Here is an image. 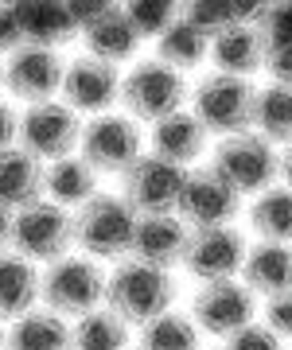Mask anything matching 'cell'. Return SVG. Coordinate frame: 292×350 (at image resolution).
I'll return each instance as SVG.
<instances>
[{
    "instance_id": "83f0119b",
    "label": "cell",
    "mask_w": 292,
    "mask_h": 350,
    "mask_svg": "<svg viewBox=\"0 0 292 350\" xmlns=\"http://www.w3.org/2000/svg\"><path fill=\"white\" fill-rule=\"evenodd\" d=\"M250 226L261 241H292V191L289 187H269L254 195L250 202Z\"/></svg>"
},
{
    "instance_id": "b9f144b4",
    "label": "cell",
    "mask_w": 292,
    "mask_h": 350,
    "mask_svg": "<svg viewBox=\"0 0 292 350\" xmlns=\"http://www.w3.org/2000/svg\"><path fill=\"white\" fill-rule=\"evenodd\" d=\"M129 350H140V347H129Z\"/></svg>"
},
{
    "instance_id": "ba28073f",
    "label": "cell",
    "mask_w": 292,
    "mask_h": 350,
    "mask_svg": "<svg viewBox=\"0 0 292 350\" xmlns=\"http://www.w3.org/2000/svg\"><path fill=\"white\" fill-rule=\"evenodd\" d=\"M20 148L27 156H36L39 163L43 160H63L78 148L82 140V121H78L75 109H66L63 101H39V105H27L20 113Z\"/></svg>"
},
{
    "instance_id": "74e56055",
    "label": "cell",
    "mask_w": 292,
    "mask_h": 350,
    "mask_svg": "<svg viewBox=\"0 0 292 350\" xmlns=\"http://www.w3.org/2000/svg\"><path fill=\"white\" fill-rule=\"evenodd\" d=\"M8 241H12V214L0 206V253L8 250Z\"/></svg>"
},
{
    "instance_id": "277c9868",
    "label": "cell",
    "mask_w": 292,
    "mask_h": 350,
    "mask_svg": "<svg viewBox=\"0 0 292 350\" xmlns=\"http://www.w3.org/2000/svg\"><path fill=\"white\" fill-rule=\"evenodd\" d=\"M121 105H125L129 121H164L172 113H179L187 105V78L172 70V66L156 63V59H144L121 78Z\"/></svg>"
},
{
    "instance_id": "7a4b0ae2",
    "label": "cell",
    "mask_w": 292,
    "mask_h": 350,
    "mask_svg": "<svg viewBox=\"0 0 292 350\" xmlns=\"http://www.w3.org/2000/svg\"><path fill=\"white\" fill-rule=\"evenodd\" d=\"M133 226H137L133 206L121 195L98 191L75 214V245L90 261H125L133 245Z\"/></svg>"
},
{
    "instance_id": "2e32d148",
    "label": "cell",
    "mask_w": 292,
    "mask_h": 350,
    "mask_svg": "<svg viewBox=\"0 0 292 350\" xmlns=\"http://www.w3.org/2000/svg\"><path fill=\"white\" fill-rule=\"evenodd\" d=\"M183 245H187V226L176 214H156V218H137L133 226V245H129V261L152 265L160 273H172V265L183 261Z\"/></svg>"
},
{
    "instance_id": "e0dca14e",
    "label": "cell",
    "mask_w": 292,
    "mask_h": 350,
    "mask_svg": "<svg viewBox=\"0 0 292 350\" xmlns=\"http://www.w3.org/2000/svg\"><path fill=\"white\" fill-rule=\"evenodd\" d=\"M78 36H82V43H86L90 59L109 63V66L133 59L137 47H140V36L133 31V24H129V16H125L121 4H102L90 24L78 27Z\"/></svg>"
},
{
    "instance_id": "ac0fdd59",
    "label": "cell",
    "mask_w": 292,
    "mask_h": 350,
    "mask_svg": "<svg viewBox=\"0 0 292 350\" xmlns=\"http://www.w3.org/2000/svg\"><path fill=\"white\" fill-rule=\"evenodd\" d=\"M241 284L250 288L254 296H280L292 288V250L289 245H277V241H257L245 250V261H241Z\"/></svg>"
},
{
    "instance_id": "d6986e66",
    "label": "cell",
    "mask_w": 292,
    "mask_h": 350,
    "mask_svg": "<svg viewBox=\"0 0 292 350\" xmlns=\"http://www.w3.org/2000/svg\"><path fill=\"white\" fill-rule=\"evenodd\" d=\"M39 199H43V163L16 144L4 148L0 152V206L8 214H20Z\"/></svg>"
},
{
    "instance_id": "4dcf8cb0",
    "label": "cell",
    "mask_w": 292,
    "mask_h": 350,
    "mask_svg": "<svg viewBox=\"0 0 292 350\" xmlns=\"http://www.w3.org/2000/svg\"><path fill=\"white\" fill-rule=\"evenodd\" d=\"M125 16L140 39H160L179 20V4H172V0H137V4L125 8Z\"/></svg>"
},
{
    "instance_id": "f35d334b",
    "label": "cell",
    "mask_w": 292,
    "mask_h": 350,
    "mask_svg": "<svg viewBox=\"0 0 292 350\" xmlns=\"http://www.w3.org/2000/svg\"><path fill=\"white\" fill-rule=\"evenodd\" d=\"M277 160H280V179H284V187L292 191V144H289L284 152H280Z\"/></svg>"
},
{
    "instance_id": "7bdbcfd3",
    "label": "cell",
    "mask_w": 292,
    "mask_h": 350,
    "mask_svg": "<svg viewBox=\"0 0 292 350\" xmlns=\"http://www.w3.org/2000/svg\"><path fill=\"white\" fill-rule=\"evenodd\" d=\"M289 350H292V347H289Z\"/></svg>"
},
{
    "instance_id": "f546056e",
    "label": "cell",
    "mask_w": 292,
    "mask_h": 350,
    "mask_svg": "<svg viewBox=\"0 0 292 350\" xmlns=\"http://www.w3.org/2000/svg\"><path fill=\"white\" fill-rule=\"evenodd\" d=\"M140 350H199V327L183 312H164L140 327Z\"/></svg>"
},
{
    "instance_id": "4fadbf2b",
    "label": "cell",
    "mask_w": 292,
    "mask_h": 350,
    "mask_svg": "<svg viewBox=\"0 0 292 350\" xmlns=\"http://www.w3.org/2000/svg\"><path fill=\"white\" fill-rule=\"evenodd\" d=\"M245 238L234 226H218V230H187V245H183V269L195 276L199 284H215V280H234L245 261Z\"/></svg>"
},
{
    "instance_id": "603a6c76",
    "label": "cell",
    "mask_w": 292,
    "mask_h": 350,
    "mask_svg": "<svg viewBox=\"0 0 292 350\" xmlns=\"http://www.w3.org/2000/svg\"><path fill=\"white\" fill-rule=\"evenodd\" d=\"M43 195L55 206H86L98 195V172L82 156H63L51 167H43Z\"/></svg>"
},
{
    "instance_id": "1f68e13d",
    "label": "cell",
    "mask_w": 292,
    "mask_h": 350,
    "mask_svg": "<svg viewBox=\"0 0 292 350\" xmlns=\"http://www.w3.org/2000/svg\"><path fill=\"white\" fill-rule=\"evenodd\" d=\"M250 24L265 47H284L292 43V4H257Z\"/></svg>"
},
{
    "instance_id": "60d3db41",
    "label": "cell",
    "mask_w": 292,
    "mask_h": 350,
    "mask_svg": "<svg viewBox=\"0 0 292 350\" xmlns=\"http://www.w3.org/2000/svg\"><path fill=\"white\" fill-rule=\"evenodd\" d=\"M0 86H4V63H0Z\"/></svg>"
},
{
    "instance_id": "484cf974",
    "label": "cell",
    "mask_w": 292,
    "mask_h": 350,
    "mask_svg": "<svg viewBox=\"0 0 292 350\" xmlns=\"http://www.w3.org/2000/svg\"><path fill=\"white\" fill-rule=\"evenodd\" d=\"M254 129L257 137L269 140L273 148L292 144V86H277L269 82L265 90H257L254 98Z\"/></svg>"
},
{
    "instance_id": "8d00e7d4",
    "label": "cell",
    "mask_w": 292,
    "mask_h": 350,
    "mask_svg": "<svg viewBox=\"0 0 292 350\" xmlns=\"http://www.w3.org/2000/svg\"><path fill=\"white\" fill-rule=\"evenodd\" d=\"M16 133H20V113H16L8 101H0V152L12 148Z\"/></svg>"
},
{
    "instance_id": "d590c367",
    "label": "cell",
    "mask_w": 292,
    "mask_h": 350,
    "mask_svg": "<svg viewBox=\"0 0 292 350\" xmlns=\"http://www.w3.org/2000/svg\"><path fill=\"white\" fill-rule=\"evenodd\" d=\"M24 47V36H20V24H16V8H0V55H16Z\"/></svg>"
},
{
    "instance_id": "7402d4cb",
    "label": "cell",
    "mask_w": 292,
    "mask_h": 350,
    "mask_svg": "<svg viewBox=\"0 0 292 350\" xmlns=\"http://www.w3.org/2000/svg\"><path fill=\"white\" fill-rule=\"evenodd\" d=\"M12 8H16L20 36H24V47L59 51L63 43H70L78 36L66 4H12Z\"/></svg>"
},
{
    "instance_id": "9c48e42d",
    "label": "cell",
    "mask_w": 292,
    "mask_h": 350,
    "mask_svg": "<svg viewBox=\"0 0 292 350\" xmlns=\"http://www.w3.org/2000/svg\"><path fill=\"white\" fill-rule=\"evenodd\" d=\"M187 172L160 156H140L125 175H121V199L133 206L137 218H156V214H176L179 191H183Z\"/></svg>"
},
{
    "instance_id": "836d02e7",
    "label": "cell",
    "mask_w": 292,
    "mask_h": 350,
    "mask_svg": "<svg viewBox=\"0 0 292 350\" xmlns=\"http://www.w3.org/2000/svg\"><path fill=\"white\" fill-rule=\"evenodd\" d=\"M265 327L277 338H292V288L265 300Z\"/></svg>"
},
{
    "instance_id": "9a60e30c",
    "label": "cell",
    "mask_w": 292,
    "mask_h": 350,
    "mask_svg": "<svg viewBox=\"0 0 292 350\" xmlns=\"http://www.w3.org/2000/svg\"><path fill=\"white\" fill-rule=\"evenodd\" d=\"M59 94H63L66 109L102 117V113H109V105L121 98V75H117V66L82 55L75 63H66L63 90H59Z\"/></svg>"
},
{
    "instance_id": "7c38bea8",
    "label": "cell",
    "mask_w": 292,
    "mask_h": 350,
    "mask_svg": "<svg viewBox=\"0 0 292 350\" xmlns=\"http://www.w3.org/2000/svg\"><path fill=\"white\" fill-rule=\"evenodd\" d=\"M254 315L257 300L241 280H215V284H203L191 296V323L215 338H230L234 331L250 327Z\"/></svg>"
},
{
    "instance_id": "52a82bcc",
    "label": "cell",
    "mask_w": 292,
    "mask_h": 350,
    "mask_svg": "<svg viewBox=\"0 0 292 350\" xmlns=\"http://www.w3.org/2000/svg\"><path fill=\"white\" fill-rule=\"evenodd\" d=\"M218 179H226L238 195H261L273 187V179L280 175L277 148L261 140L257 133H238V137H222L215 156L207 163Z\"/></svg>"
},
{
    "instance_id": "3957f363",
    "label": "cell",
    "mask_w": 292,
    "mask_h": 350,
    "mask_svg": "<svg viewBox=\"0 0 292 350\" xmlns=\"http://www.w3.org/2000/svg\"><path fill=\"white\" fill-rule=\"evenodd\" d=\"M254 98L257 90L250 78L234 75H207L199 78V86L191 90V113L207 133L218 137H238L254 129Z\"/></svg>"
},
{
    "instance_id": "8992f818",
    "label": "cell",
    "mask_w": 292,
    "mask_h": 350,
    "mask_svg": "<svg viewBox=\"0 0 292 350\" xmlns=\"http://www.w3.org/2000/svg\"><path fill=\"white\" fill-rule=\"evenodd\" d=\"M70 245H75V214H66L63 206L39 199L36 206L12 214V241L8 250L24 261H63L70 257Z\"/></svg>"
},
{
    "instance_id": "cb8c5ba5",
    "label": "cell",
    "mask_w": 292,
    "mask_h": 350,
    "mask_svg": "<svg viewBox=\"0 0 292 350\" xmlns=\"http://www.w3.org/2000/svg\"><path fill=\"white\" fill-rule=\"evenodd\" d=\"M39 300V273L36 265L16 257L12 250L0 253V323L4 319H20V315L36 312Z\"/></svg>"
},
{
    "instance_id": "30bf717a",
    "label": "cell",
    "mask_w": 292,
    "mask_h": 350,
    "mask_svg": "<svg viewBox=\"0 0 292 350\" xmlns=\"http://www.w3.org/2000/svg\"><path fill=\"white\" fill-rule=\"evenodd\" d=\"M82 160L98 175H125L140 160V129L125 113H102L82 125Z\"/></svg>"
},
{
    "instance_id": "8fae6325",
    "label": "cell",
    "mask_w": 292,
    "mask_h": 350,
    "mask_svg": "<svg viewBox=\"0 0 292 350\" xmlns=\"http://www.w3.org/2000/svg\"><path fill=\"white\" fill-rule=\"evenodd\" d=\"M238 214H241V195L226 179H218L211 167L187 172L176 206V218L187 230H218V226H230Z\"/></svg>"
},
{
    "instance_id": "ffe728a7",
    "label": "cell",
    "mask_w": 292,
    "mask_h": 350,
    "mask_svg": "<svg viewBox=\"0 0 292 350\" xmlns=\"http://www.w3.org/2000/svg\"><path fill=\"white\" fill-rule=\"evenodd\" d=\"M152 156L160 160L176 163V167H187L191 160H199L207 152V129L195 121V113L179 109L164 121H156L152 125Z\"/></svg>"
},
{
    "instance_id": "f1b7e54d",
    "label": "cell",
    "mask_w": 292,
    "mask_h": 350,
    "mask_svg": "<svg viewBox=\"0 0 292 350\" xmlns=\"http://www.w3.org/2000/svg\"><path fill=\"white\" fill-rule=\"evenodd\" d=\"M70 342L75 350H129V327L109 308H98L70 327Z\"/></svg>"
},
{
    "instance_id": "6da1fadb",
    "label": "cell",
    "mask_w": 292,
    "mask_h": 350,
    "mask_svg": "<svg viewBox=\"0 0 292 350\" xmlns=\"http://www.w3.org/2000/svg\"><path fill=\"white\" fill-rule=\"evenodd\" d=\"M176 276L160 273L152 265L140 261H117V269L105 276V308L125 327H144L172 312L176 304Z\"/></svg>"
},
{
    "instance_id": "d6a6232c",
    "label": "cell",
    "mask_w": 292,
    "mask_h": 350,
    "mask_svg": "<svg viewBox=\"0 0 292 350\" xmlns=\"http://www.w3.org/2000/svg\"><path fill=\"white\" fill-rule=\"evenodd\" d=\"M222 350H284L280 347V338L269 331L265 323H250V327H241V331H234V335L226 338V347Z\"/></svg>"
},
{
    "instance_id": "e575fe53",
    "label": "cell",
    "mask_w": 292,
    "mask_h": 350,
    "mask_svg": "<svg viewBox=\"0 0 292 350\" xmlns=\"http://www.w3.org/2000/svg\"><path fill=\"white\" fill-rule=\"evenodd\" d=\"M261 70H269V78L277 86H292V43H284V47H265Z\"/></svg>"
},
{
    "instance_id": "ab89813d",
    "label": "cell",
    "mask_w": 292,
    "mask_h": 350,
    "mask_svg": "<svg viewBox=\"0 0 292 350\" xmlns=\"http://www.w3.org/2000/svg\"><path fill=\"white\" fill-rule=\"evenodd\" d=\"M8 347V331H4V323H0V350Z\"/></svg>"
},
{
    "instance_id": "5b68a950",
    "label": "cell",
    "mask_w": 292,
    "mask_h": 350,
    "mask_svg": "<svg viewBox=\"0 0 292 350\" xmlns=\"http://www.w3.org/2000/svg\"><path fill=\"white\" fill-rule=\"evenodd\" d=\"M39 296L59 319H82L105 300V273L90 257H63L39 276Z\"/></svg>"
},
{
    "instance_id": "5bb4252c",
    "label": "cell",
    "mask_w": 292,
    "mask_h": 350,
    "mask_svg": "<svg viewBox=\"0 0 292 350\" xmlns=\"http://www.w3.org/2000/svg\"><path fill=\"white\" fill-rule=\"evenodd\" d=\"M63 75H66L63 55L47 47H20L4 63V86L27 105L55 101V94L63 90Z\"/></svg>"
},
{
    "instance_id": "d4e9b609",
    "label": "cell",
    "mask_w": 292,
    "mask_h": 350,
    "mask_svg": "<svg viewBox=\"0 0 292 350\" xmlns=\"http://www.w3.org/2000/svg\"><path fill=\"white\" fill-rule=\"evenodd\" d=\"M4 350H75L70 342V327L55 312H27L8 327V347Z\"/></svg>"
},
{
    "instance_id": "44dd1931",
    "label": "cell",
    "mask_w": 292,
    "mask_h": 350,
    "mask_svg": "<svg viewBox=\"0 0 292 350\" xmlns=\"http://www.w3.org/2000/svg\"><path fill=\"white\" fill-rule=\"evenodd\" d=\"M211 63L218 66V75L250 78L265 63V43L254 31V24H234L211 39Z\"/></svg>"
},
{
    "instance_id": "4316f807",
    "label": "cell",
    "mask_w": 292,
    "mask_h": 350,
    "mask_svg": "<svg viewBox=\"0 0 292 350\" xmlns=\"http://www.w3.org/2000/svg\"><path fill=\"white\" fill-rule=\"evenodd\" d=\"M207 55H211V39L195 24H187L183 20V8H179V20L156 39V63H164V66H172V70L183 75V70L203 63Z\"/></svg>"
}]
</instances>
